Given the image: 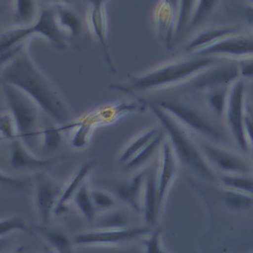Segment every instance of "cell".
<instances>
[{
    "label": "cell",
    "instance_id": "603a6c76",
    "mask_svg": "<svg viewBox=\"0 0 253 253\" xmlns=\"http://www.w3.org/2000/svg\"><path fill=\"white\" fill-rule=\"evenodd\" d=\"M55 15L58 26L65 35H68L70 38H77L79 36L82 29L81 20L73 10L62 3V6L56 7Z\"/></svg>",
    "mask_w": 253,
    "mask_h": 253
},
{
    "label": "cell",
    "instance_id": "d590c367",
    "mask_svg": "<svg viewBox=\"0 0 253 253\" xmlns=\"http://www.w3.org/2000/svg\"><path fill=\"white\" fill-rule=\"evenodd\" d=\"M0 130H1V136L8 140H14L18 137V131L17 126L15 124V121L11 114L3 113L0 118Z\"/></svg>",
    "mask_w": 253,
    "mask_h": 253
},
{
    "label": "cell",
    "instance_id": "4fadbf2b",
    "mask_svg": "<svg viewBox=\"0 0 253 253\" xmlns=\"http://www.w3.org/2000/svg\"><path fill=\"white\" fill-rule=\"evenodd\" d=\"M31 27L34 35L42 36L57 49L64 50L67 47L66 35L58 26L55 11L51 7L42 8Z\"/></svg>",
    "mask_w": 253,
    "mask_h": 253
},
{
    "label": "cell",
    "instance_id": "30bf717a",
    "mask_svg": "<svg viewBox=\"0 0 253 253\" xmlns=\"http://www.w3.org/2000/svg\"><path fill=\"white\" fill-rule=\"evenodd\" d=\"M106 2L104 1H91L87 9V21L89 28L96 39L105 64L111 73H116V66L110 50L108 42V24L106 14Z\"/></svg>",
    "mask_w": 253,
    "mask_h": 253
},
{
    "label": "cell",
    "instance_id": "f1b7e54d",
    "mask_svg": "<svg viewBox=\"0 0 253 253\" xmlns=\"http://www.w3.org/2000/svg\"><path fill=\"white\" fill-rule=\"evenodd\" d=\"M196 1H178L177 19L175 27V41H178L184 31L189 27Z\"/></svg>",
    "mask_w": 253,
    "mask_h": 253
},
{
    "label": "cell",
    "instance_id": "44dd1931",
    "mask_svg": "<svg viewBox=\"0 0 253 253\" xmlns=\"http://www.w3.org/2000/svg\"><path fill=\"white\" fill-rule=\"evenodd\" d=\"M35 229L42 236L46 243L53 249L55 253H75L73 248V240L58 228H49L39 225Z\"/></svg>",
    "mask_w": 253,
    "mask_h": 253
},
{
    "label": "cell",
    "instance_id": "7bdbcfd3",
    "mask_svg": "<svg viewBox=\"0 0 253 253\" xmlns=\"http://www.w3.org/2000/svg\"><path fill=\"white\" fill-rule=\"evenodd\" d=\"M251 98H252V102H253V89L251 90Z\"/></svg>",
    "mask_w": 253,
    "mask_h": 253
},
{
    "label": "cell",
    "instance_id": "f35d334b",
    "mask_svg": "<svg viewBox=\"0 0 253 253\" xmlns=\"http://www.w3.org/2000/svg\"><path fill=\"white\" fill-rule=\"evenodd\" d=\"M240 79H253V56L240 59L238 62Z\"/></svg>",
    "mask_w": 253,
    "mask_h": 253
},
{
    "label": "cell",
    "instance_id": "836d02e7",
    "mask_svg": "<svg viewBox=\"0 0 253 253\" xmlns=\"http://www.w3.org/2000/svg\"><path fill=\"white\" fill-rule=\"evenodd\" d=\"M216 5H218L217 1H196L188 30L197 27L198 24H200L215 8Z\"/></svg>",
    "mask_w": 253,
    "mask_h": 253
},
{
    "label": "cell",
    "instance_id": "52a82bcc",
    "mask_svg": "<svg viewBox=\"0 0 253 253\" xmlns=\"http://www.w3.org/2000/svg\"><path fill=\"white\" fill-rule=\"evenodd\" d=\"M199 146L211 168L222 174L249 175L252 172L251 162L236 152L210 142H201Z\"/></svg>",
    "mask_w": 253,
    "mask_h": 253
},
{
    "label": "cell",
    "instance_id": "e0dca14e",
    "mask_svg": "<svg viewBox=\"0 0 253 253\" xmlns=\"http://www.w3.org/2000/svg\"><path fill=\"white\" fill-rule=\"evenodd\" d=\"M9 163L15 170H34L49 166L52 160L35 155L20 138H16L11 141Z\"/></svg>",
    "mask_w": 253,
    "mask_h": 253
},
{
    "label": "cell",
    "instance_id": "5bb4252c",
    "mask_svg": "<svg viewBox=\"0 0 253 253\" xmlns=\"http://www.w3.org/2000/svg\"><path fill=\"white\" fill-rule=\"evenodd\" d=\"M158 165V201L161 209L178 172L177 156L169 141L165 140L160 148V162Z\"/></svg>",
    "mask_w": 253,
    "mask_h": 253
},
{
    "label": "cell",
    "instance_id": "ffe728a7",
    "mask_svg": "<svg viewBox=\"0 0 253 253\" xmlns=\"http://www.w3.org/2000/svg\"><path fill=\"white\" fill-rule=\"evenodd\" d=\"M94 166H95L94 161L84 162L73 173L72 177L69 179V181L67 182V184L62 190L61 197L54 211V213L56 215H59L65 211L67 204L70 202V200H73V197L75 196L77 191L87 181V178L90 175Z\"/></svg>",
    "mask_w": 253,
    "mask_h": 253
},
{
    "label": "cell",
    "instance_id": "ba28073f",
    "mask_svg": "<svg viewBox=\"0 0 253 253\" xmlns=\"http://www.w3.org/2000/svg\"><path fill=\"white\" fill-rule=\"evenodd\" d=\"M149 226H128L115 229H93L77 233L73 237V243L77 245L94 244H121L130 240L146 236L150 233Z\"/></svg>",
    "mask_w": 253,
    "mask_h": 253
},
{
    "label": "cell",
    "instance_id": "277c9868",
    "mask_svg": "<svg viewBox=\"0 0 253 253\" xmlns=\"http://www.w3.org/2000/svg\"><path fill=\"white\" fill-rule=\"evenodd\" d=\"M1 84L9 113L17 126L18 137L34 152L42 143V129L39 127L41 108L21 89L5 82Z\"/></svg>",
    "mask_w": 253,
    "mask_h": 253
},
{
    "label": "cell",
    "instance_id": "ac0fdd59",
    "mask_svg": "<svg viewBox=\"0 0 253 253\" xmlns=\"http://www.w3.org/2000/svg\"><path fill=\"white\" fill-rule=\"evenodd\" d=\"M240 27L237 25H220L209 27L199 32L186 45L188 51L194 53L214 44L225 38L239 34Z\"/></svg>",
    "mask_w": 253,
    "mask_h": 253
},
{
    "label": "cell",
    "instance_id": "b9f144b4",
    "mask_svg": "<svg viewBox=\"0 0 253 253\" xmlns=\"http://www.w3.org/2000/svg\"><path fill=\"white\" fill-rule=\"evenodd\" d=\"M250 156H251V166H252V172H253V148L250 149Z\"/></svg>",
    "mask_w": 253,
    "mask_h": 253
},
{
    "label": "cell",
    "instance_id": "6da1fadb",
    "mask_svg": "<svg viewBox=\"0 0 253 253\" xmlns=\"http://www.w3.org/2000/svg\"><path fill=\"white\" fill-rule=\"evenodd\" d=\"M1 82L21 89L57 124L65 125L71 120L66 103L36 64L28 50V45L2 66Z\"/></svg>",
    "mask_w": 253,
    "mask_h": 253
},
{
    "label": "cell",
    "instance_id": "8d00e7d4",
    "mask_svg": "<svg viewBox=\"0 0 253 253\" xmlns=\"http://www.w3.org/2000/svg\"><path fill=\"white\" fill-rule=\"evenodd\" d=\"M142 244L145 253H170L166 251L162 244L160 238V230L154 229L147 234V237L142 239Z\"/></svg>",
    "mask_w": 253,
    "mask_h": 253
},
{
    "label": "cell",
    "instance_id": "7c38bea8",
    "mask_svg": "<svg viewBox=\"0 0 253 253\" xmlns=\"http://www.w3.org/2000/svg\"><path fill=\"white\" fill-rule=\"evenodd\" d=\"M36 179L35 202L40 218L43 223L48 222L51 213L54 212L61 197V186L43 173H38Z\"/></svg>",
    "mask_w": 253,
    "mask_h": 253
},
{
    "label": "cell",
    "instance_id": "ab89813d",
    "mask_svg": "<svg viewBox=\"0 0 253 253\" xmlns=\"http://www.w3.org/2000/svg\"><path fill=\"white\" fill-rule=\"evenodd\" d=\"M1 183L3 185H7L8 187L15 188V189H25L27 186L26 180L7 175L3 170H1Z\"/></svg>",
    "mask_w": 253,
    "mask_h": 253
},
{
    "label": "cell",
    "instance_id": "83f0119b",
    "mask_svg": "<svg viewBox=\"0 0 253 253\" xmlns=\"http://www.w3.org/2000/svg\"><path fill=\"white\" fill-rule=\"evenodd\" d=\"M228 93L229 87L216 88L207 92V103L214 115L218 117L224 116L228 101Z\"/></svg>",
    "mask_w": 253,
    "mask_h": 253
},
{
    "label": "cell",
    "instance_id": "1f68e13d",
    "mask_svg": "<svg viewBox=\"0 0 253 253\" xmlns=\"http://www.w3.org/2000/svg\"><path fill=\"white\" fill-rule=\"evenodd\" d=\"M93 124L94 121L90 116H87L86 119H82L81 121L75 123V126H77V129L71 139V144L73 147L83 148L88 144L89 135Z\"/></svg>",
    "mask_w": 253,
    "mask_h": 253
},
{
    "label": "cell",
    "instance_id": "7a4b0ae2",
    "mask_svg": "<svg viewBox=\"0 0 253 253\" xmlns=\"http://www.w3.org/2000/svg\"><path fill=\"white\" fill-rule=\"evenodd\" d=\"M139 102L147 106L158 119L168 134L169 142L177 158L196 175L210 182H216L217 178L213 169L205 158L200 146L192 139L183 125L168 112L160 108L157 103L145 99H139Z\"/></svg>",
    "mask_w": 253,
    "mask_h": 253
},
{
    "label": "cell",
    "instance_id": "2e32d148",
    "mask_svg": "<svg viewBox=\"0 0 253 253\" xmlns=\"http://www.w3.org/2000/svg\"><path fill=\"white\" fill-rule=\"evenodd\" d=\"M158 166L154 164L152 168L147 170L144 181L142 213L145 222L150 226L155 225L160 211L158 201Z\"/></svg>",
    "mask_w": 253,
    "mask_h": 253
},
{
    "label": "cell",
    "instance_id": "60d3db41",
    "mask_svg": "<svg viewBox=\"0 0 253 253\" xmlns=\"http://www.w3.org/2000/svg\"><path fill=\"white\" fill-rule=\"evenodd\" d=\"M241 15L245 23L253 27V1L241 3Z\"/></svg>",
    "mask_w": 253,
    "mask_h": 253
},
{
    "label": "cell",
    "instance_id": "4316f807",
    "mask_svg": "<svg viewBox=\"0 0 253 253\" xmlns=\"http://www.w3.org/2000/svg\"><path fill=\"white\" fill-rule=\"evenodd\" d=\"M220 182L225 189L241 192L253 197V177L249 175L222 174Z\"/></svg>",
    "mask_w": 253,
    "mask_h": 253
},
{
    "label": "cell",
    "instance_id": "3957f363",
    "mask_svg": "<svg viewBox=\"0 0 253 253\" xmlns=\"http://www.w3.org/2000/svg\"><path fill=\"white\" fill-rule=\"evenodd\" d=\"M217 61L216 57L197 55L177 59L148 72L131 78L127 86H119L118 89L125 92H144L162 87H167L194 78L203 70L212 66Z\"/></svg>",
    "mask_w": 253,
    "mask_h": 253
},
{
    "label": "cell",
    "instance_id": "7402d4cb",
    "mask_svg": "<svg viewBox=\"0 0 253 253\" xmlns=\"http://www.w3.org/2000/svg\"><path fill=\"white\" fill-rule=\"evenodd\" d=\"M164 138V131L160 129L159 132L134 157H132L127 163L125 164V170L133 171L143 166L154 155V153L159 148H161L163 142L165 141Z\"/></svg>",
    "mask_w": 253,
    "mask_h": 253
},
{
    "label": "cell",
    "instance_id": "e575fe53",
    "mask_svg": "<svg viewBox=\"0 0 253 253\" xmlns=\"http://www.w3.org/2000/svg\"><path fill=\"white\" fill-rule=\"evenodd\" d=\"M91 198L97 211L110 210L116 204V199L114 196L99 189H91Z\"/></svg>",
    "mask_w": 253,
    "mask_h": 253
},
{
    "label": "cell",
    "instance_id": "9c48e42d",
    "mask_svg": "<svg viewBox=\"0 0 253 253\" xmlns=\"http://www.w3.org/2000/svg\"><path fill=\"white\" fill-rule=\"evenodd\" d=\"M239 79L238 63L230 62L210 66L192 78L189 84L195 90H206L208 92L216 88L230 87Z\"/></svg>",
    "mask_w": 253,
    "mask_h": 253
},
{
    "label": "cell",
    "instance_id": "d6a6232c",
    "mask_svg": "<svg viewBox=\"0 0 253 253\" xmlns=\"http://www.w3.org/2000/svg\"><path fill=\"white\" fill-rule=\"evenodd\" d=\"M97 229H115L128 227L127 218L120 211H112L104 215L95 224Z\"/></svg>",
    "mask_w": 253,
    "mask_h": 253
},
{
    "label": "cell",
    "instance_id": "74e56055",
    "mask_svg": "<svg viewBox=\"0 0 253 253\" xmlns=\"http://www.w3.org/2000/svg\"><path fill=\"white\" fill-rule=\"evenodd\" d=\"M15 230H20V231H26L29 232L30 228L29 226L26 224V222L18 217V216H10V217H6L3 218L1 220V224H0V234L3 237L5 234L10 233L12 231Z\"/></svg>",
    "mask_w": 253,
    "mask_h": 253
},
{
    "label": "cell",
    "instance_id": "9a60e30c",
    "mask_svg": "<svg viewBox=\"0 0 253 253\" xmlns=\"http://www.w3.org/2000/svg\"><path fill=\"white\" fill-rule=\"evenodd\" d=\"M178 1H161L156 5L154 21L160 39L167 49H171L175 42V27Z\"/></svg>",
    "mask_w": 253,
    "mask_h": 253
},
{
    "label": "cell",
    "instance_id": "8fae6325",
    "mask_svg": "<svg viewBox=\"0 0 253 253\" xmlns=\"http://www.w3.org/2000/svg\"><path fill=\"white\" fill-rule=\"evenodd\" d=\"M198 55L212 57H236L244 59L253 56V34H236L203 48Z\"/></svg>",
    "mask_w": 253,
    "mask_h": 253
},
{
    "label": "cell",
    "instance_id": "f546056e",
    "mask_svg": "<svg viewBox=\"0 0 253 253\" xmlns=\"http://www.w3.org/2000/svg\"><path fill=\"white\" fill-rule=\"evenodd\" d=\"M63 127L54 126H45L42 129L41 148L43 152H51L56 150L63 139Z\"/></svg>",
    "mask_w": 253,
    "mask_h": 253
},
{
    "label": "cell",
    "instance_id": "4dcf8cb0",
    "mask_svg": "<svg viewBox=\"0 0 253 253\" xmlns=\"http://www.w3.org/2000/svg\"><path fill=\"white\" fill-rule=\"evenodd\" d=\"M223 199L225 205L235 211H244L253 207V197L241 192L225 189Z\"/></svg>",
    "mask_w": 253,
    "mask_h": 253
},
{
    "label": "cell",
    "instance_id": "cb8c5ba5",
    "mask_svg": "<svg viewBox=\"0 0 253 253\" xmlns=\"http://www.w3.org/2000/svg\"><path fill=\"white\" fill-rule=\"evenodd\" d=\"M160 128L157 127H151L148 128L141 133H139L137 136H135L128 144L122 150L120 156H119V163L126 164L127 163L132 157H134L158 132Z\"/></svg>",
    "mask_w": 253,
    "mask_h": 253
},
{
    "label": "cell",
    "instance_id": "484cf974",
    "mask_svg": "<svg viewBox=\"0 0 253 253\" xmlns=\"http://www.w3.org/2000/svg\"><path fill=\"white\" fill-rule=\"evenodd\" d=\"M13 17L18 26L32 25L39 13H37V3L30 0H17L13 3Z\"/></svg>",
    "mask_w": 253,
    "mask_h": 253
},
{
    "label": "cell",
    "instance_id": "5b68a950",
    "mask_svg": "<svg viewBox=\"0 0 253 253\" xmlns=\"http://www.w3.org/2000/svg\"><path fill=\"white\" fill-rule=\"evenodd\" d=\"M246 99V83L243 79H239L229 87L228 101L224 117L234 142L243 152H248L249 149H251L245 132Z\"/></svg>",
    "mask_w": 253,
    "mask_h": 253
},
{
    "label": "cell",
    "instance_id": "d6986e66",
    "mask_svg": "<svg viewBox=\"0 0 253 253\" xmlns=\"http://www.w3.org/2000/svg\"><path fill=\"white\" fill-rule=\"evenodd\" d=\"M147 170L136 173L127 182L121 183L115 187V195L127 204L133 211H142V199L144 181Z\"/></svg>",
    "mask_w": 253,
    "mask_h": 253
},
{
    "label": "cell",
    "instance_id": "8992f818",
    "mask_svg": "<svg viewBox=\"0 0 253 253\" xmlns=\"http://www.w3.org/2000/svg\"><path fill=\"white\" fill-rule=\"evenodd\" d=\"M157 105L172 115L183 126L213 141L223 140V133L220 129L194 107L173 100H161L157 102Z\"/></svg>",
    "mask_w": 253,
    "mask_h": 253
},
{
    "label": "cell",
    "instance_id": "d4e9b609",
    "mask_svg": "<svg viewBox=\"0 0 253 253\" xmlns=\"http://www.w3.org/2000/svg\"><path fill=\"white\" fill-rule=\"evenodd\" d=\"M72 201L85 219L89 221H93L95 219L97 210L93 204L91 198V189L89 188L87 181L80 187Z\"/></svg>",
    "mask_w": 253,
    "mask_h": 253
}]
</instances>
